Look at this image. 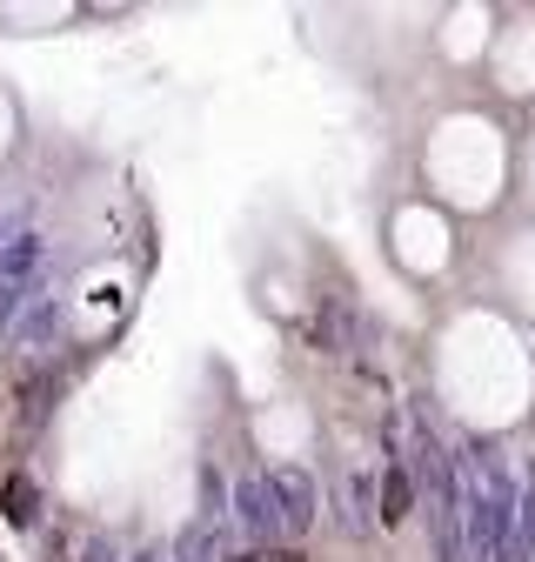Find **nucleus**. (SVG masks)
<instances>
[{
  "mask_svg": "<svg viewBox=\"0 0 535 562\" xmlns=\"http://www.w3.org/2000/svg\"><path fill=\"white\" fill-rule=\"evenodd\" d=\"M268 488H275V516H282V529H308L315 522V482L301 475V469H282V475H268Z\"/></svg>",
  "mask_w": 535,
  "mask_h": 562,
  "instance_id": "obj_1",
  "label": "nucleus"
},
{
  "mask_svg": "<svg viewBox=\"0 0 535 562\" xmlns=\"http://www.w3.org/2000/svg\"><path fill=\"white\" fill-rule=\"evenodd\" d=\"M235 516L248 522V536H275V529H282V516H275V488H268V475H248V482L235 488Z\"/></svg>",
  "mask_w": 535,
  "mask_h": 562,
  "instance_id": "obj_2",
  "label": "nucleus"
},
{
  "mask_svg": "<svg viewBox=\"0 0 535 562\" xmlns=\"http://www.w3.org/2000/svg\"><path fill=\"white\" fill-rule=\"evenodd\" d=\"M375 516H382L388 529H401V522L416 516V475L401 469V456H395V462L382 469V509H375Z\"/></svg>",
  "mask_w": 535,
  "mask_h": 562,
  "instance_id": "obj_3",
  "label": "nucleus"
},
{
  "mask_svg": "<svg viewBox=\"0 0 535 562\" xmlns=\"http://www.w3.org/2000/svg\"><path fill=\"white\" fill-rule=\"evenodd\" d=\"M0 516H8L14 529L41 522V488H34L27 475H8V488H0Z\"/></svg>",
  "mask_w": 535,
  "mask_h": 562,
  "instance_id": "obj_4",
  "label": "nucleus"
},
{
  "mask_svg": "<svg viewBox=\"0 0 535 562\" xmlns=\"http://www.w3.org/2000/svg\"><path fill=\"white\" fill-rule=\"evenodd\" d=\"M268 562H301V549H275V555H268Z\"/></svg>",
  "mask_w": 535,
  "mask_h": 562,
  "instance_id": "obj_5",
  "label": "nucleus"
},
{
  "mask_svg": "<svg viewBox=\"0 0 535 562\" xmlns=\"http://www.w3.org/2000/svg\"><path fill=\"white\" fill-rule=\"evenodd\" d=\"M221 562H254V555H221Z\"/></svg>",
  "mask_w": 535,
  "mask_h": 562,
  "instance_id": "obj_6",
  "label": "nucleus"
}]
</instances>
